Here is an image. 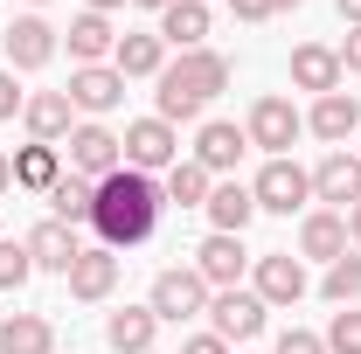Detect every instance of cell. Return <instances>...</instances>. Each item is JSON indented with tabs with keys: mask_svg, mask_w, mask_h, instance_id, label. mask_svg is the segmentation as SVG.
<instances>
[{
	"mask_svg": "<svg viewBox=\"0 0 361 354\" xmlns=\"http://www.w3.org/2000/svg\"><path fill=\"white\" fill-rule=\"evenodd\" d=\"M160 209H167V188L153 174H139V167H118V174L97 181V216H90V229H97L104 250H133V243H146L160 229Z\"/></svg>",
	"mask_w": 361,
	"mask_h": 354,
	"instance_id": "obj_1",
	"label": "cell"
},
{
	"mask_svg": "<svg viewBox=\"0 0 361 354\" xmlns=\"http://www.w3.org/2000/svg\"><path fill=\"white\" fill-rule=\"evenodd\" d=\"M229 90V56L223 49H188L174 56L167 70H160V90H153V118H167V126H188V118H202V104L209 97H223Z\"/></svg>",
	"mask_w": 361,
	"mask_h": 354,
	"instance_id": "obj_2",
	"label": "cell"
},
{
	"mask_svg": "<svg viewBox=\"0 0 361 354\" xmlns=\"http://www.w3.org/2000/svg\"><path fill=\"white\" fill-rule=\"evenodd\" d=\"M209 285H202V271L195 264H174V271H160L153 278V292H146V306H153V319L160 326H180V319H202L209 312Z\"/></svg>",
	"mask_w": 361,
	"mask_h": 354,
	"instance_id": "obj_3",
	"label": "cell"
},
{
	"mask_svg": "<svg viewBox=\"0 0 361 354\" xmlns=\"http://www.w3.org/2000/svg\"><path fill=\"white\" fill-rule=\"evenodd\" d=\"M243 133H250V146H257L264 160H285V153H292V139L306 133V111H299L292 97H278V90H271V97H257V104H250Z\"/></svg>",
	"mask_w": 361,
	"mask_h": 354,
	"instance_id": "obj_4",
	"label": "cell"
},
{
	"mask_svg": "<svg viewBox=\"0 0 361 354\" xmlns=\"http://www.w3.org/2000/svg\"><path fill=\"white\" fill-rule=\"evenodd\" d=\"M250 195H257V216H292V209H306V202H313V174L285 153V160H264V167H257Z\"/></svg>",
	"mask_w": 361,
	"mask_h": 354,
	"instance_id": "obj_5",
	"label": "cell"
},
{
	"mask_svg": "<svg viewBox=\"0 0 361 354\" xmlns=\"http://www.w3.org/2000/svg\"><path fill=\"white\" fill-rule=\"evenodd\" d=\"M250 292H257L271 312H278V306H299V299L313 292V278H306V257H292V250H264V257L250 264Z\"/></svg>",
	"mask_w": 361,
	"mask_h": 354,
	"instance_id": "obj_6",
	"label": "cell"
},
{
	"mask_svg": "<svg viewBox=\"0 0 361 354\" xmlns=\"http://www.w3.org/2000/svg\"><path fill=\"white\" fill-rule=\"evenodd\" d=\"M63 153H70V174H90V181H104V174L126 167V139L111 133V126H97V118H84L77 133L63 139Z\"/></svg>",
	"mask_w": 361,
	"mask_h": 354,
	"instance_id": "obj_7",
	"label": "cell"
},
{
	"mask_svg": "<svg viewBox=\"0 0 361 354\" xmlns=\"http://www.w3.org/2000/svg\"><path fill=\"white\" fill-rule=\"evenodd\" d=\"M118 139H126V167H139V174H167L180 160V133L167 118H133Z\"/></svg>",
	"mask_w": 361,
	"mask_h": 354,
	"instance_id": "obj_8",
	"label": "cell"
},
{
	"mask_svg": "<svg viewBox=\"0 0 361 354\" xmlns=\"http://www.w3.org/2000/svg\"><path fill=\"white\" fill-rule=\"evenodd\" d=\"M250 264H257V257L243 250V236H223V229H209V236H202V250H195V271H202V285H209V292H236Z\"/></svg>",
	"mask_w": 361,
	"mask_h": 354,
	"instance_id": "obj_9",
	"label": "cell"
},
{
	"mask_svg": "<svg viewBox=\"0 0 361 354\" xmlns=\"http://www.w3.org/2000/svg\"><path fill=\"white\" fill-rule=\"evenodd\" d=\"M209 319H216L209 334L236 348V341H257V334H264L271 306H264V299H257V292H243V285H236V292H216V299H209Z\"/></svg>",
	"mask_w": 361,
	"mask_h": 354,
	"instance_id": "obj_10",
	"label": "cell"
},
{
	"mask_svg": "<svg viewBox=\"0 0 361 354\" xmlns=\"http://www.w3.org/2000/svg\"><path fill=\"white\" fill-rule=\"evenodd\" d=\"M70 299L77 306H104L111 292H118V250H104V243H84V257L70 264Z\"/></svg>",
	"mask_w": 361,
	"mask_h": 354,
	"instance_id": "obj_11",
	"label": "cell"
},
{
	"mask_svg": "<svg viewBox=\"0 0 361 354\" xmlns=\"http://www.w3.org/2000/svg\"><path fill=\"white\" fill-rule=\"evenodd\" d=\"M313 202H326V209H355L361 202V153H348V146H334L326 160L313 167Z\"/></svg>",
	"mask_w": 361,
	"mask_h": 354,
	"instance_id": "obj_12",
	"label": "cell"
},
{
	"mask_svg": "<svg viewBox=\"0 0 361 354\" xmlns=\"http://www.w3.org/2000/svg\"><path fill=\"white\" fill-rule=\"evenodd\" d=\"M21 126L35 146H63V139L77 133V104H70V90H35L28 104H21Z\"/></svg>",
	"mask_w": 361,
	"mask_h": 354,
	"instance_id": "obj_13",
	"label": "cell"
},
{
	"mask_svg": "<svg viewBox=\"0 0 361 354\" xmlns=\"http://www.w3.org/2000/svg\"><path fill=\"white\" fill-rule=\"evenodd\" d=\"M243 153H250V133H243V126H229V118H209V126L195 133V153H188V160H202L216 181H229Z\"/></svg>",
	"mask_w": 361,
	"mask_h": 354,
	"instance_id": "obj_14",
	"label": "cell"
},
{
	"mask_svg": "<svg viewBox=\"0 0 361 354\" xmlns=\"http://www.w3.org/2000/svg\"><path fill=\"white\" fill-rule=\"evenodd\" d=\"M21 243H28L35 271H56V278H70V264L84 257V236H77L70 222H56V216H49V222H35V229H28Z\"/></svg>",
	"mask_w": 361,
	"mask_h": 354,
	"instance_id": "obj_15",
	"label": "cell"
},
{
	"mask_svg": "<svg viewBox=\"0 0 361 354\" xmlns=\"http://www.w3.org/2000/svg\"><path fill=\"white\" fill-rule=\"evenodd\" d=\"M0 42H7V63H14V70H42V63H56V49H63L42 14H14Z\"/></svg>",
	"mask_w": 361,
	"mask_h": 354,
	"instance_id": "obj_16",
	"label": "cell"
},
{
	"mask_svg": "<svg viewBox=\"0 0 361 354\" xmlns=\"http://www.w3.org/2000/svg\"><path fill=\"white\" fill-rule=\"evenodd\" d=\"M70 104H77V111H90V118H111V111L126 104V77H118L111 63L70 70Z\"/></svg>",
	"mask_w": 361,
	"mask_h": 354,
	"instance_id": "obj_17",
	"label": "cell"
},
{
	"mask_svg": "<svg viewBox=\"0 0 361 354\" xmlns=\"http://www.w3.org/2000/svg\"><path fill=\"white\" fill-rule=\"evenodd\" d=\"M355 243H348V216L341 209H306L299 222V257H313V264H334V257H348Z\"/></svg>",
	"mask_w": 361,
	"mask_h": 354,
	"instance_id": "obj_18",
	"label": "cell"
},
{
	"mask_svg": "<svg viewBox=\"0 0 361 354\" xmlns=\"http://www.w3.org/2000/svg\"><path fill=\"white\" fill-rule=\"evenodd\" d=\"M306 133L326 139V146H348V139L361 133V104H355V90H326V97H313V111H306Z\"/></svg>",
	"mask_w": 361,
	"mask_h": 354,
	"instance_id": "obj_19",
	"label": "cell"
},
{
	"mask_svg": "<svg viewBox=\"0 0 361 354\" xmlns=\"http://www.w3.org/2000/svg\"><path fill=\"white\" fill-rule=\"evenodd\" d=\"M348 77H341V56L326 42H299L292 49V90H313V97H326V90H341Z\"/></svg>",
	"mask_w": 361,
	"mask_h": 354,
	"instance_id": "obj_20",
	"label": "cell"
},
{
	"mask_svg": "<svg viewBox=\"0 0 361 354\" xmlns=\"http://www.w3.org/2000/svg\"><path fill=\"white\" fill-rule=\"evenodd\" d=\"M153 35H160L167 49H180V56H188V49H209V7H202V0H174Z\"/></svg>",
	"mask_w": 361,
	"mask_h": 354,
	"instance_id": "obj_21",
	"label": "cell"
},
{
	"mask_svg": "<svg viewBox=\"0 0 361 354\" xmlns=\"http://www.w3.org/2000/svg\"><path fill=\"white\" fill-rule=\"evenodd\" d=\"M209 222H216L223 236H243V229L257 222V195H250L243 181H216V188H209Z\"/></svg>",
	"mask_w": 361,
	"mask_h": 354,
	"instance_id": "obj_22",
	"label": "cell"
},
{
	"mask_svg": "<svg viewBox=\"0 0 361 354\" xmlns=\"http://www.w3.org/2000/svg\"><path fill=\"white\" fill-rule=\"evenodd\" d=\"M63 35H70V63H77V70L104 63V56L118 49V35H111V14H90V7L70 21V28H63Z\"/></svg>",
	"mask_w": 361,
	"mask_h": 354,
	"instance_id": "obj_23",
	"label": "cell"
},
{
	"mask_svg": "<svg viewBox=\"0 0 361 354\" xmlns=\"http://www.w3.org/2000/svg\"><path fill=\"white\" fill-rule=\"evenodd\" d=\"M153 334H160L153 306H118L111 319H104V341H111V354H153Z\"/></svg>",
	"mask_w": 361,
	"mask_h": 354,
	"instance_id": "obj_24",
	"label": "cell"
},
{
	"mask_svg": "<svg viewBox=\"0 0 361 354\" xmlns=\"http://www.w3.org/2000/svg\"><path fill=\"white\" fill-rule=\"evenodd\" d=\"M111 70L133 84V77H160L167 70V42L146 28V35H118V49H111Z\"/></svg>",
	"mask_w": 361,
	"mask_h": 354,
	"instance_id": "obj_25",
	"label": "cell"
},
{
	"mask_svg": "<svg viewBox=\"0 0 361 354\" xmlns=\"http://www.w3.org/2000/svg\"><path fill=\"white\" fill-rule=\"evenodd\" d=\"M63 174H70V167H63V146H35V139H28V146L14 153V188H28V195H49Z\"/></svg>",
	"mask_w": 361,
	"mask_h": 354,
	"instance_id": "obj_26",
	"label": "cell"
},
{
	"mask_svg": "<svg viewBox=\"0 0 361 354\" xmlns=\"http://www.w3.org/2000/svg\"><path fill=\"white\" fill-rule=\"evenodd\" d=\"M0 354H56V326L42 312H7L0 319Z\"/></svg>",
	"mask_w": 361,
	"mask_h": 354,
	"instance_id": "obj_27",
	"label": "cell"
},
{
	"mask_svg": "<svg viewBox=\"0 0 361 354\" xmlns=\"http://www.w3.org/2000/svg\"><path fill=\"white\" fill-rule=\"evenodd\" d=\"M49 209H56V222L84 229V222L97 216V181H90V174H63L56 188H49Z\"/></svg>",
	"mask_w": 361,
	"mask_h": 354,
	"instance_id": "obj_28",
	"label": "cell"
},
{
	"mask_svg": "<svg viewBox=\"0 0 361 354\" xmlns=\"http://www.w3.org/2000/svg\"><path fill=\"white\" fill-rule=\"evenodd\" d=\"M160 188H167V202H174V209H209V188H216V174H209L202 160H174Z\"/></svg>",
	"mask_w": 361,
	"mask_h": 354,
	"instance_id": "obj_29",
	"label": "cell"
},
{
	"mask_svg": "<svg viewBox=\"0 0 361 354\" xmlns=\"http://www.w3.org/2000/svg\"><path fill=\"white\" fill-rule=\"evenodd\" d=\"M319 292H326L334 306H355V299H361V250L334 257V264H326V278H319Z\"/></svg>",
	"mask_w": 361,
	"mask_h": 354,
	"instance_id": "obj_30",
	"label": "cell"
},
{
	"mask_svg": "<svg viewBox=\"0 0 361 354\" xmlns=\"http://www.w3.org/2000/svg\"><path fill=\"white\" fill-rule=\"evenodd\" d=\"M35 278V257H28V243L21 236H0V292H21Z\"/></svg>",
	"mask_w": 361,
	"mask_h": 354,
	"instance_id": "obj_31",
	"label": "cell"
},
{
	"mask_svg": "<svg viewBox=\"0 0 361 354\" xmlns=\"http://www.w3.org/2000/svg\"><path fill=\"white\" fill-rule=\"evenodd\" d=\"M319 341H326V354H361V306H341Z\"/></svg>",
	"mask_w": 361,
	"mask_h": 354,
	"instance_id": "obj_32",
	"label": "cell"
},
{
	"mask_svg": "<svg viewBox=\"0 0 361 354\" xmlns=\"http://www.w3.org/2000/svg\"><path fill=\"white\" fill-rule=\"evenodd\" d=\"M271 354H326V341H319V334H306V326H285Z\"/></svg>",
	"mask_w": 361,
	"mask_h": 354,
	"instance_id": "obj_33",
	"label": "cell"
},
{
	"mask_svg": "<svg viewBox=\"0 0 361 354\" xmlns=\"http://www.w3.org/2000/svg\"><path fill=\"white\" fill-rule=\"evenodd\" d=\"M21 104H28V90H14V70H0V126L21 118Z\"/></svg>",
	"mask_w": 361,
	"mask_h": 354,
	"instance_id": "obj_34",
	"label": "cell"
},
{
	"mask_svg": "<svg viewBox=\"0 0 361 354\" xmlns=\"http://www.w3.org/2000/svg\"><path fill=\"white\" fill-rule=\"evenodd\" d=\"M334 56H341V77H361V28H348Z\"/></svg>",
	"mask_w": 361,
	"mask_h": 354,
	"instance_id": "obj_35",
	"label": "cell"
},
{
	"mask_svg": "<svg viewBox=\"0 0 361 354\" xmlns=\"http://www.w3.org/2000/svg\"><path fill=\"white\" fill-rule=\"evenodd\" d=\"M180 354H229V341H216V334H188Z\"/></svg>",
	"mask_w": 361,
	"mask_h": 354,
	"instance_id": "obj_36",
	"label": "cell"
},
{
	"mask_svg": "<svg viewBox=\"0 0 361 354\" xmlns=\"http://www.w3.org/2000/svg\"><path fill=\"white\" fill-rule=\"evenodd\" d=\"M236 21H271V0H229Z\"/></svg>",
	"mask_w": 361,
	"mask_h": 354,
	"instance_id": "obj_37",
	"label": "cell"
},
{
	"mask_svg": "<svg viewBox=\"0 0 361 354\" xmlns=\"http://www.w3.org/2000/svg\"><path fill=\"white\" fill-rule=\"evenodd\" d=\"M334 7H341V21H348V28H361V0H334Z\"/></svg>",
	"mask_w": 361,
	"mask_h": 354,
	"instance_id": "obj_38",
	"label": "cell"
},
{
	"mask_svg": "<svg viewBox=\"0 0 361 354\" xmlns=\"http://www.w3.org/2000/svg\"><path fill=\"white\" fill-rule=\"evenodd\" d=\"M348 243H355V250H361V202H355V209H348Z\"/></svg>",
	"mask_w": 361,
	"mask_h": 354,
	"instance_id": "obj_39",
	"label": "cell"
},
{
	"mask_svg": "<svg viewBox=\"0 0 361 354\" xmlns=\"http://www.w3.org/2000/svg\"><path fill=\"white\" fill-rule=\"evenodd\" d=\"M14 188V153H0V195Z\"/></svg>",
	"mask_w": 361,
	"mask_h": 354,
	"instance_id": "obj_40",
	"label": "cell"
},
{
	"mask_svg": "<svg viewBox=\"0 0 361 354\" xmlns=\"http://www.w3.org/2000/svg\"><path fill=\"white\" fill-rule=\"evenodd\" d=\"M90 14H111V7H126V0H84Z\"/></svg>",
	"mask_w": 361,
	"mask_h": 354,
	"instance_id": "obj_41",
	"label": "cell"
},
{
	"mask_svg": "<svg viewBox=\"0 0 361 354\" xmlns=\"http://www.w3.org/2000/svg\"><path fill=\"white\" fill-rule=\"evenodd\" d=\"M133 7H146V14H167V7H174V0H133Z\"/></svg>",
	"mask_w": 361,
	"mask_h": 354,
	"instance_id": "obj_42",
	"label": "cell"
},
{
	"mask_svg": "<svg viewBox=\"0 0 361 354\" xmlns=\"http://www.w3.org/2000/svg\"><path fill=\"white\" fill-rule=\"evenodd\" d=\"M292 7H306V0H271V14H292Z\"/></svg>",
	"mask_w": 361,
	"mask_h": 354,
	"instance_id": "obj_43",
	"label": "cell"
},
{
	"mask_svg": "<svg viewBox=\"0 0 361 354\" xmlns=\"http://www.w3.org/2000/svg\"><path fill=\"white\" fill-rule=\"evenodd\" d=\"M28 7H49V0H28Z\"/></svg>",
	"mask_w": 361,
	"mask_h": 354,
	"instance_id": "obj_44",
	"label": "cell"
},
{
	"mask_svg": "<svg viewBox=\"0 0 361 354\" xmlns=\"http://www.w3.org/2000/svg\"><path fill=\"white\" fill-rule=\"evenodd\" d=\"M202 7H209V0H202Z\"/></svg>",
	"mask_w": 361,
	"mask_h": 354,
	"instance_id": "obj_45",
	"label": "cell"
}]
</instances>
